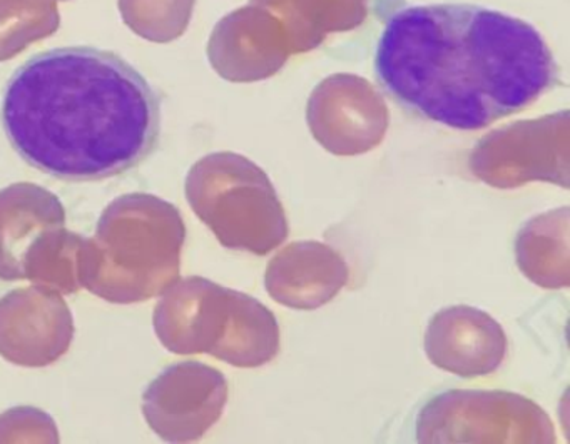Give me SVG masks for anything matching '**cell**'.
I'll return each mask as SVG.
<instances>
[{
	"instance_id": "2",
	"label": "cell",
	"mask_w": 570,
	"mask_h": 444,
	"mask_svg": "<svg viewBox=\"0 0 570 444\" xmlns=\"http://www.w3.org/2000/svg\"><path fill=\"white\" fill-rule=\"evenodd\" d=\"M2 126L35 169L71 182L109 179L135 169L158 146L161 97L118 53L58 47L12 73Z\"/></svg>"
},
{
	"instance_id": "21",
	"label": "cell",
	"mask_w": 570,
	"mask_h": 444,
	"mask_svg": "<svg viewBox=\"0 0 570 444\" xmlns=\"http://www.w3.org/2000/svg\"><path fill=\"white\" fill-rule=\"evenodd\" d=\"M332 33L350 32L368 16V0H328Z\"/></svg>"
},
{
	"instance_id": "11",
	"label": "cell",
	"mask_w": 570,
	"mask_h": 444,
	"mask_svg": "<svg viewBox=\"0 0 570 444\" xmlns=\"http://www.w3.org/2000/svg\"><path fill=\"white\" fill-rule=\"evenodd\" d=\"M293 56L288 37L273 13L249 2L223 17L208 42V59L228 82L269 79Z\"/></svg>"
},
{
	"instance_id": "4",
	"label": "cell",
	"mask_w": 570,
	"mask_h": 444,
	"mask_svg": "<svg viewBox=\"0 0 570 444\" xmlns=\"http://www.w3.org/2000/svg\"><path fill=\"white\" fill-rule=\"evenodd\" d=\"M156 336L175 354H209L236 367H259L279 353V326L249 294L206 277L176 279L155 307Z\"/></svg>"
},
{
	"instance_id": "8",
	"label": "cell",
	"mask_w": 570,
	"mask_h": 444,
	"mask_svg": "<svg viewBox=\"0 0 570 444\" xmlns=\"http://www.w3.org/2000/svg\"><path fill=\"white\" fill-rule=\"evenodd\" d=\"M228 403V381L222 371L185 361L163 371L142 393V414L168 443H191L205 436Z\"/></svg>"
},
{
	"instance_id": "20",
	"label": "cell",
	"mask_w": 570,
	"mask_h": 444,
	"mask_svg": "<svg viewBox=\"0 0 570 444\" xmlns=\"http://www.w3.org/2000/svg\"><path fill=\"white\" fill-rule=\"evenodd\" d=\"M55 420L38 407H12L0 414V443H58Z\"/></svg>"
},
{
	"instance_id": "5",
	"label": "cell",
	"mask_w": 570,
	"mask_h": 444,
	"mask_svg": "<svg viewBox=\"0 0 570 444\" xmlns=\"http://www.w3.org/2000/svg\"><path fill=\"white\" fill-rule=\"evenodd\" d=\"M186 199L228 249L265 256L282 246L289 227L268 174L236 152H215L189 169Z\"/></svg>"
},
{
	"instance_id": "18",
	"label": "cell",
	"mask_w": 570,
	"mask_h": 444,
	"mask_svg": "<svg viewBox=\"0 0 570 444\" xmlns=\"http://www.w3.org/2000/svg\"><path fill=\"white\" fill-rule=\"evenodd\" d=\"M196 0H119L126 26L142 39L169 43L188 30Z\"/></svg>"
},
{
	"instance_id": "19",
	"label": "cell",
	"mask_w": 570,
	"mask_h": 444,
	"mask_svg": "<svg viewBox=\"0 0 570 444\" xmlns=\"http://www.w3.org/2000/svg\"><path fill=\"white\" fill-rule=\"evenodd\" d=\"M278 19L292 53L309 52L332 33L328 0H249Z\"/></svg>"
},
{
	"instance_id": "12",
	"label": "cell",
	"mask_w": 570,
	"mask_h": 444,
	"mask_svg": "<svg viewBox=\"0 0 570 444\" xmlns=\"http://www.w3.org/2000/svg\"><path fill=\"white\" fill-rule=\"evenodd\" d=\"M425 353L432 364L446 373L487 376L495 373L505 359V330L476 307H445L430 319Z\"/></svg>"
},
{
	"instance_id": "6",
	"label": "cell",
	"mask_w": 570,
	"mask_h": 444,
	"mask_svg": "<svg viewBox=\"0 0 570 444\" xmlns=\"http://www.w3.org/2000/svg\"><path fill=\"white\" fill-rule=\"evenodd\" d=\"M419 443H556L549 414L509 391L450 389L416 417Z\"/></svg>"
},
{
	"instance_id": "17",
	"label": "cell",
	"mask_w": 570,
	"mask_h": 444,
	"mask_svg": "<svg viewBox=\"0 0 570 444\" xmlns=\"http://www.w3.org/2000/svg\"><path fill=\"white\" fill-rule=\"evenodd\" d=\"M61 26L56 0H0V62L48 39Z\"/></svg>"
},
{
	"instance_id": "3",
	"label": "cell",
	"mask_w": 570,
	"mask_h": 444,
	"mask_svg": "<svg viewBox=\"0 0 570 444\" xmlns=\"http://www.w3.org/2000/svg\"><path fill=\"white\" fill-rule=\"evenodd\" d=\"M186 226L175 204L132 193L112 200L86 237L81 284L115 304L145 303L165 293L181 269Z\"/></svg>"
},
{
	"instance_id": "14",
	"label": "cell",
	"mask_w": 570,
	"mask_h": 444,
	"mask_svg": "<svg viewBox=\"0 0 570 444\" xmlns=\"http://www.w3.org/2000/svg\"><path fill=\"white\" fill-rule=\"evenodd\" d=\"M66 226L61 199L46 187L18 182L0 190V279H26L24 263L41 234Z\"/></svg>"
},
{
	"instance_id": "7",
	"label": "cell",
	"mask_w": 570,
	"mask_h": 444,
	"mask_svg": "<svg viewBox=\"0 0 570 444\" xmlns=\"http://www.w3.org/2000/svg\"><path fill=\"white\" fill-rule=\"evenodd\" d=\"M473 177L497 189L529 182L569 187L570 114L519 120L483 136L469 157Z\"/></svg>"
},
{
	"instance_id": "10",
	"label": "cell",
	"mask_w": 570,
	"mask_h": 444,
	"mask_svg": "<svg viewBox=\"0 0 570 444\" xmlns=\"http://www.w3.org/2000/svg\"><path fill=\"white\" fill-rule=\"evenodd\" d=\"M75 339V317L62 294L31 286L0 297V356L16 366L45 367Z\"/></svg>"
},
{
	"instance_id": "1",
	"label": "cell",
	"mask_w": 570,
	"mask_h": 444,
	"mask_svg": "<svg viewBox=\"0 0 570 444\" xmlns=\"http://www.w3.org/2000/svg\"><path fill=\"white\" fill-rule=\"evenodd\" d=\"M375 69L393 99L456 130L489 127L560 82L552 50L535 27L473 3L393 12Z\"/></svg>"
},
{
	"instance_id": "9",
	"label": "cell",
	"mask_w": 570,
	"mask_h": 444,
	"mask_svg": "<svg viewBox=\"0 0 570 444\" xmlns=\"http://www.w3.org/2000/svg\"><path fill=\"white\" fill-rule=\"evenodd\" d=\"M306 122L323 149L335 156H360L385 139L390 110L368 80L333 73L313 89Z\"/></svg>"
},
{
	"instance_id": "13",
	"label": "cell",
	"mask_w": 570,
	"mask_h": 444,
	"mask_svg": "<svg viewBox=\"0 0 570 444\" xmlns=\"http://www.w3.org/2000/svg\"><path fill=\"white\" fill-rule=\"evenodd\" d=\"M345 257L328 244L296 240L279 250L266 267V290L292 309L313 310L335 299L348 284Z\"/></svg>"
},
{
	"instance_id": "16",
	"label": "cell",
	"mask_w": 570,
	"mask_h": 444,
	"mask_svg": "<svg viewBox=\"0 0 570 444\" xmlns=\"http://www.w3.org/2000/svg\"><path fill=\"white\" fill-rule=\"evenodd\" d=\"M85 240L65 226L41 234L26 256V279L59 294L78 293Z\"/></svg>"
},
{
	"instance_id": "15",
	"label": "cell",
	"mask_w": 570,
	"mask_h": 444,
	"mask_svg": "<svg viewBox=\"0 0 570 444\" xmlns=\"http://www.w3.org/2000/svg\"><path fill=\"white\" fill-rule=\"evenodd\" d=\"M517 264L537 286L569 287V209L550 210L533 217L515 240Z\"/></svg>"
}]
</instances>
